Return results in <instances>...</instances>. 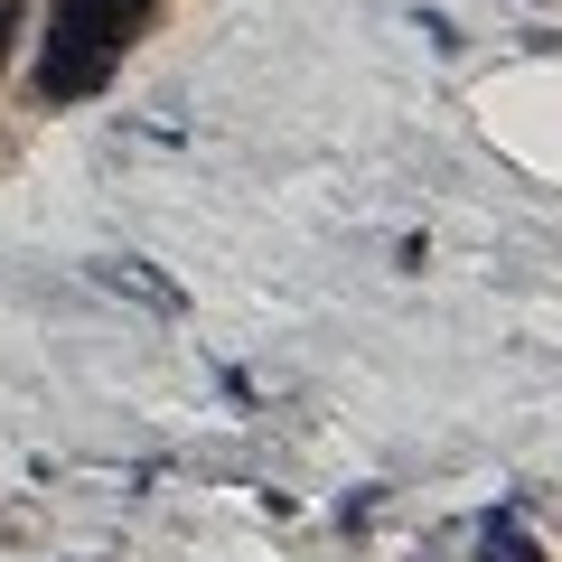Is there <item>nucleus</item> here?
Here are the masks:
<instances>
[{
    "instance_id": "obj_1",
    "label": "nucleus",
    "mask_w": 562,
    "mask_h": 562,
    "mask_svg": "<svg viewBox=\"0 0 562 562\" xmlns=\"http://www.w3.org/2000/svg\"><path fill=\"white\" fill-rule=\"evenodd\" d=\"M103 281H113V291H132V301H150V310H179V291H169V281H150L140 262H103Z\"/></svg>"
}]
</instances>
